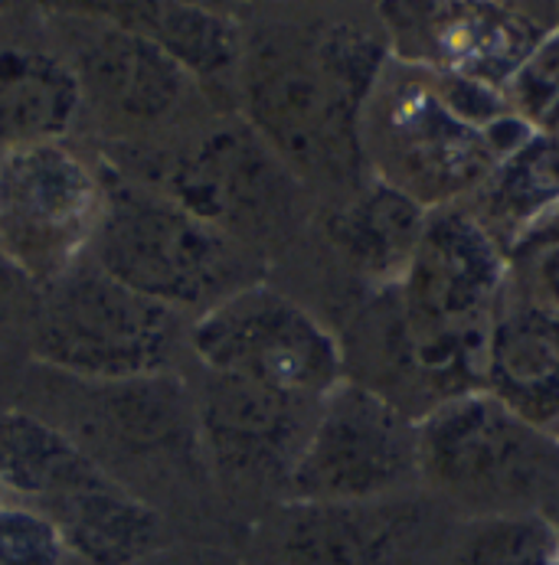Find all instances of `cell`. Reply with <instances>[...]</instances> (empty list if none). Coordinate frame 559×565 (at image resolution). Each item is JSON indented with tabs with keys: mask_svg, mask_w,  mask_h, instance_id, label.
I'll list each match as a JSON object with an SVG mask.
<instances>
[{
	"mask_svg": "<svg viewBox=\"0 0 559 565\" xmlns=\"http://www.w3.org/2000/svg\"><path fill=\"white\" fill-rule=\"evenodd\" d=\"M507 255L524 236L559 206V141L530 131L504 161L491 170L481 190L458 203Z\"/></svg>",
	"mask_w": 559,
	"mask_h": 565,
	"instance_id": "cell-20",
	"label": "cell"
},
{
	"mask_svg": "<svg viewBox=\"0 0 559 565\" xmlns=\"http://www.w3.org/2000/svg\"><path fill=\"white\" fill-rule=\"evenodd\" d=\"M0 490H3V481H0Z\"/></svg>",
	"mask_w": 559,
	"mask_h": 565,
	"instance_id": "cell-28",
	"label": "cell"
},
{
	"mask_svg": "<svg viewBox=\"0 0 559 565\" xmlns=\"http://www.w3.org/2000/svg\"><path fill=\"white\" fill-rule=\"evenodd\" d=\"M298 190L302 180L249 125H230L173 163L160 193L252 248L292 226Z\"/></svg>",
	"mask_w": 559,
	"mask_h": 565,
	"instance_id": "cell-11",
	"label": "cell"
},
{
	"mask_svg": "<svg viewBox=\"0 0 559 565\" xmlns=\"http://www.w3.org/2000/svg\"><path fill=\"white\" fill-rule=\"evenodd\" d=\"M484 393L559 441V318L520 285L514 265L487 333Z\"/></svg>",
	"mask_w": 559,
	"mask_h": 565,
	"instance_id": "cell-14",
	"label": "cell"
},
{
	"mask_svg": "<svg viewBox=\"0 0 559 565\" xmlns=\"http://www.w3.org/2000/svg\"><path fill=\"white\" fill-rule=\"evenodd\" d=\"M390 56L383 26L357 20L259 30L242 56L245 125L298 180L354 193L370 180L360 121Z\"/></svg>",
	"mask_w": 559,
	"mask_h": 565,
	"instance_id": "cell-1",
	"label": "cell"
},
{
	"mask_svg": "<svg viewBox=\"0 0 559 565\" xmlns=\"http://www.w3.org/2000/svg\"><path fill=\"white\" fill-rule=\"evenodd\" d=\"M207 373L240 376L320 403L344 380L340 340L292 298L249 285L217 301L190 330Z\"/></svg>",
	"mask_w": 559,
	"mask_h": 565,
	"instance_id": "cell-9",
	"label": "cell"
},
{
	"mask_svg": "<svg viewBox=\"0 0 559 565\" xmlns=\"http://www.w3.org/2000/svg\"><path fill=\"white\" fill-rule=\"evenodd\" d=\"M393 60L478 82L504 95L559 20L510 3H383Z\"/></svg>",
	"mask_w": 559,
	"mask_h": 565,
	"instance_id": "cell-10",
	"label": "cell"
},
{
	"mask_svg": "<svg viewBox=\"0 0 559 565\" xmlns=\"http://www.w3.org/2000/svg\"><path fill=\"white\" fill-rule=\"evenodd\" d=\"M73 70L80 76L82 95H92L105 111L128 121H160L180 105L190 85V76L158 43L112 20H102V30L92 43L82 46L80 63Z\"/></svg>",
	"mask_w": 559,
	"mask_h": 565,
	"instance_id": "cell-15",
	"label": "cell"
},
{
	"mask_svg": "<svg viewBox=\"0 0 559 565\" xmlns=\"http://www.w3.org/2000/svg\"><path fill=\"white\" fill-rule=\"evenodd\" d=\"M60 533L66 553L88 565H135L158 550L164 523L155 507L105 478L98 484L36 503Z\"/></svg>",
	"mask_w": 559,
	"mask_h": 565,
	"instance_id": "cell-17",
	"label": "cell"
},
{
	"mask_svg": "<svg viewBox=\"0 0 559 565\" xmlns=\"http://www.w3.org/2000/svg\"><path fill=\"white\" fill-rule=\"evenodd\" d=\"M320 403L240 376L210 373L207 390L197 399V428L217 478L236 490L285 487Z\"/></svg>",
	"mask_w": 559,
	"mask_h": 565,
	"instance_id": "cell-12",
	"label": "cell"
},
{
	"mask_svg": "<svg viewBox=\"0 0 559 565\" xmlns=\"http://www.w3.org/2000/svg\"><path fill=\"white\" fill-rule=\"evenodd\" d=\"M76 70L43 50L0 46V151L63 141L82 105Z\"/></svg>",
	"mask_w": 559,
	"mask_h": 565,
	"instance_id": "cell-19",
	"label": "cell"
},
{
	"mask_svg": "<svg viewBox=\"0 0 559 565\" xmlns=\"http://www.w3.org/2000/svg\"><path fill=\"white\" fill-rule=\"evenodd\" d=\"M108 390V418L125 445L173 448L187 441L190 428H197V403H187V390L167 373L112 383Z\"/></svg>",
	"mask_w": 559,
	"mask_h": 565,
	"instance_id": "cell-23",
	"label": "cell"
},
{
	"mask_svg": "<svg viewBox=\"0 0 559 565\" xmlns=\"http://www.w3.org/2000/svg\"><path fill=\"white\" fill-rule=\"evenodd\" d=\"M527 135L500 92L393 56L360 121L367 173L429 213L472 200Z\"/></svg>",
	"mask_w": 559,
	"mask_h": 565,
	"instance_id": "cell-2",
	"label": "cell"
},
{
	"mask_svg": "<svg viewBox=\"0 0 559 565\" xmlns=\"http://www.w3.org/2000/svg\"><path fill=\"white\" fill-rule=\"evenodd\" d=\"M510 281V255L465 206L432 210L397 285L402 327L425 412L484 390L494 308Z\"/></svg>",
	"mask_w": 559,
	"mask_h": 565,
	"instance_id": "cell-3",
	"label": "cell"
},
{
	"mask_svg": "<svg viewBox=\"0 0 559 565\" xmlns=\"http://www.w3.org/2000/svg\"><path fill=\"white\" fill-rule=\"evenodd\" d=\"M557 478L559 441L484 390L445 399L419 418V484L475 516L534 510Z\"/></svg>",
	"mask_w": 559,
	"mask_h": 565,
	"instance_id": "cell-5",
	"label": "cell"
},
{
	"mask_svg": "<svg viewBox=\"0 0 559 565\" xmlns=\"http://www.w3.org/2000/svg\"><path fill=\"white\" fill-rule=\"evenodd\" d=\"M63 559L66 546L40 510L0 500V565H63Z\"/></svg>",
	"mask_w": 559,
	"mask_h": 565,
	"instance_id": "cell-25",
	"label": "cell"
},
{
	"mask_svg": "<svg viewBox=\"0 0 559 565\" xmlns=\"http://www.w3.org/2000/svg\"><path fill=\"white\" fill-rule=\"evenodd\" d=\"M442 565H559V526L540 510L472 516Z\"/></svg>",
	"mask_w": 559,
	"mask_h": 565,
	"instance_id": "cell-22",
	"label": "cell"
},
{
	"mask_svg": "<svg viewBox=\"0 0 559 565\" xmlns=\"http://www.w3.org/2000/svg\"><path fill=\"white\" fill-rule=\"evenodd\" d=\"M419 487V418L387 396L340 380L285 478V503L350 507Z\"/></svg>",
	"mask_w": 559,
	"mask_h": 565,
	"instance_id": "cell-6",
	"label": "cell"
},
{
	"mask_svg": "<svg viewBox=\"0 0 559 565\" xmlns=\"http://www.w3.org/2000/svg\"><path fill=\"white\" fill-rule=\"evenodd\" d=\"M514 275L520 278V285L559 318V245L553 248H540L530 252L524 258H514Z\"/></svg>",
	"mask_w": 559,
	"mask_h": 565,
	"instance_id": "cell-26",
	"label": "cell"
},
{
	"mask_svg": "<svg viewBox=\"0 0 559 565\" xmlns=\"http://www.w3.org/2000/svg\"><path fill=\"white\" fill-rule=\"evenodd\" d=\"M105 216V180L63 141L0 151V255L53 285L76 268Z\"/></svg>",
	"mask_w": 559,
	"mask_h": 565,
	"instance_id": "cell-8",
	"label": "cell"
},
{
	"mask_svg": "<svg viewBox=\"0 0 559 565\" xmlns=\"http://www.w3.org/2000/svg\"><path fill=\"white\" fill-rule=\"evenodd\" d=\"M95 268L164 308H213L259 285L252 248L197 220L167 193L125 180L105 183Z\"/></svg>",
	"mask_w": 559,
	"mask_h": 565,
	"instance_id": "cell-4",
	"label": "cell"
},
{
	"mask_svg": "<svg viewBox=\"0 0 559 565\" xmlns=\"http://www.w3.org/2000/svg\"><path fill=\"white\" fill-rule=\"evenodd\" d=\"M429 210L397 186L370 177L330 216L327 239L337 255L377 291L397 288L419 248Z\"/></svg>",
	"mask_w": 559,
	"mask_h": 565,
	"instance_id": "cell-16",
	"label": "cell"
},
{
	"mask_svg": "<svg viewBox=\"0 0 559 565\" xmlns=\"http://www.w3.org/2000/svg\"><path fill=\"white\" fill-rule=\"evenodd\" d=\"M173 337L170 308L125 288L95 265H76L46 285L33 353L53 370L112 386L164 373Z\"/></svg>",
	"mask_w": 559,
	"mask_h": 565,
	"instance_id": "cell-7",
	"label": "cell"
},
{
	"mask_svg": "<svg viewBox=\"0 0 559 565\" xmlns=\"http://www.w3.org/2000/svg\"><path fill=\"white\" fill-rule=\"evenodd\" d=\"M82 10L148 36L187 76L207 82V88H226L240 79L245 36L226 13L197 3H82Z\"/></svg>",
	"mask_w": 559,
	"mask_h": 565,
	"instance_id": "cell-18",
	"label": "cell"
},
{
	"mask_svg": "<svg viewBox=\"0 0 559 565\" xmlns=\"http://www.w3.org/2000/svg\"><path fill=\"white\" fill-rule=\"evenodd\" d=\"M108 475L73 438L43 418L10 412L0 418V481L3 487L46 503L53 497L98 484Z\"/></svg>",
	"mask_w": 559,
	"mask_h": 565,
	"instance_id": "cell-21",
	"label": "cell"
},
{
	"mask_svg": "<svg viewBox=\"0 0 559 565\" xmlns=\"http://www.w3.org/2000/svg\"><path fill=\"white\" fill-rule=\"evenodd\" d=\"M504 98L510 111L530 128L540 131L559 111V23L530 53L520 73L507 82Z\"/></svg>",
	"mask_w": 559,
	"mask_h": 565,
	"instance_id": "cell-24",
	"label": "cell"
},
{
	"mask_svg": "<svg viewBox=\"0 0 559 565\" xmlns=\"http://www.w3.org/2000/svg\"><path fill=\"white\" fill-rule=\"evenodd\" d=\"M429 513L409 493L377 503H285L275 565H419Z\"/></svg>",
	"mask_w": 559,
	"mask_h": 565,
	"instance_id": "cell-13",
	"label": "cell"
},
{
	"mask_svg": "<svg viewBox=\"0 0 559 565\" xmlns=\"http://www.w3.org/2000/svg\"><path fill=\"white\" fill-rule=\"evenodd\" d=\"M553 245H559V206L547 216V220H540V223L524 236V243L514 248L510 262H514V258H524V255H530V252H540V248H553Z\"/></svg>",
	"mask_w": 559,
	"mask_h": 565,
	"instance_id": "cell-27",
	"label": "cell"
}]
</instances>
